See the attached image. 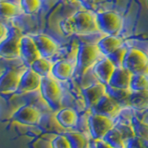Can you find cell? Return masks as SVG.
Here are the masks:
<instances>
[{
    "mask_svg": "<svg viewBox=\"0 0 148 148\" xmlns=\"http://www.w3.org/2000/svg\"><path fill=\"white\" fill-rule=\"evenodd\" d=\"M42 77L37 74L32 69H27L23 71L21 77L20 85H18L17 94H25V92H34L40 89Z\"/></svg>",
    "mask_w": 148,
    "mask_h": 148,
    "instance_id": "7c38bea8",
    "label": "cell"
},
{
    "mask_svg": "<svg viewBox=\"0 0 148 148\" xmlns=\"http://www.w3.org/2000/svg\"><path fill=\"white\" fill-rule=\"evenodd\" d=\"M108 94V87L102 82L95 83L87 86L82 90V95L84 99V104L87 108L92 109L101 100L104 95Z\"/></svg>",
    "mask_w": 148,
    "mask_h": 148,
    "instance_id": "30bf717a",
    "label": "cell"
},
{
    "mask_svg": "<svg viewBox=\"0 0 148 148\" xmlns=\"http://www.w3.org/2000/svg\"><path fill=\"white\" fill-rule=\"evenodd\" d=\"M22 72L16 69H7L0 75V92L11 94L18 91Z\"/></svg>",
    "mask_w": 148,
    "mask_h": 148,
    "instance_id": "4fadbf2b",
    "label": "cell"
},
{
    "mask_svg": "<svg viewBox=\"0 0 148 148\" xmlns=\"http://www.w3.org/2000/svg\"><path fill=\"white\" fill-rule=\"evenodd\" d=\"M103 140H105L111 146H113L114 148H126L127 142L125 141V139L123 138L121 132L119 130L114 127L112 130L106 134L105 137L103 138Z\"/></svg>",
    "mask_w": 148,
    "mask_h": 148,
    "instance_id": "7402d4cb",
    "label": "cell"
},
{
    "mask_svg": "<svg viewBox=\"0 0 148 148\" xmlns=\"http://www.w3.org/2000/svg\"><path fill=\"white\" fill-rule=\"evenodd\" d=\"M130 89L133 92L148 90V78L145 74H132Z\"/></svg>",
    "mask_w": 148,
    "mask_h": 148,
    "instance_id": "484cf974",
    "label": "cell"
},
{
    "mask_svg": "<svg viewBox=\"0 0 148 148\" xmlns=\"http://www.w3.org/2000/svg\"><path fill=\"white\" fill-rule=\"evenodd\" d=\"M34 38L37 49L42 58H50L58 50V45L54 39L45 34H35L32 36Z\"/></svg>",
    "mask_w": 148,
    "mask_h": 148,
    "instance_id": "5bb4252c",
    "label": "cell"
},
{
    "mask_svg": "<svg viewBox=\"0 0 148 148\" xmlns=\"http://www.w3.org/2000/svg\"><path fill=\"white\" fill-rule=\"evenodd\" d=\"M115 127L117 128L119 131L121 132L123 138L125 139V141L128 142L130 139H132L133 137L136 136L135 131L132 126V123H128V122H119L117 124H115Z\"/></svg>",
    "mask_w": 148,
    "mask_h": 148,
    "instance_id": "83f0119b",
    "label": "cell"
},
{
    "mask_svg": "<svg viewBox=\"0 0 148 148\" xmlns=\"http://www.w3.org/2000/svg\"><path fill=\"white\" fill-rule=\"evenodd\" d=\"M75 71V66L68 60H59L53 64L51 75L58 81H67Z\"/></svg>",
    "mask_w": 148,
    "mask_h": 148,
    "instance_id": "ac0fdd59",
    "label": "cell"
},
{
    "mask_svg": "<svg viewBox=\"0 0 148 148\" xmlns=\"http://www.w3.org/2000/svg\"><path fill=\"white\" fill-rule=\"evenodd\" d=\"M69 1H83V0H69Z\"/></svg>",
    "mask_w": 148,
    "mask_h": 148,
    "instance_id": "e575fe53",
    "label": "cell"
},
{
    "mask_svg": "<svg viewBox=\"0 0 148 148\" xmlns=\"http://www.w3.org/2000/svg\"><path fill=\"white\" fill-rule=\"evenodd\" d=\"M126 48L124 47H119L117 50H115L113 53H111L110 55L108 56V58L110 59V61L114 64V66L116 68H119L122 67L123 61L125 58V55L127 53Z\"/></svg>",
    "mask_w": 148,
    "mask_h": 148,
    "instance_id": "f546056e",
    "label": "cell"
},
{
    "mask_svg": "<svg viewBox=\"0 0 148 148\" xmlns=\"http://www.w3.org/2000/svg\"><path fill=\"white\" fill-rule=\"evenodd\" d=\"M115 69L116 67L114 66V64L106 57L101 58L96 62V64L92 68V72H94L95 76L98 79L100 82L108 85Z\"/></svg>",
    "mask_w": 148,
    "mask_h": 148,
    "instance_id": "9a60e30c",
    "label": "cell"
},
{
    "mask_svg": "<svg viewBox=\"0 0 148 148\" xmlns=\"http://www.w3.org/2000/svg\"><path fill=\"white\" fill-rule=\"evenodd\" d=\"M132 126L134 128V131H135L136 136L140 137L142 139H148V124L142 121L137 118H132Z\"/></svg>",
    "mask_w": 148,
    "mask_h": 148,
    "instance_id": "f1b7e54d",
    "label": "cell"
},
{
    "mask_svg": "<svg viewBox=\"0 0 148 148\" xmlns=\"http://www.w3.org/2000/svg\"><path fill=\"white\" fill-rule=\"evenodd\" d=\"M122 44H123L122 39L119 38L118 36L106 35L105 37H103V38L97 42L96 45L100 50L101 54L105 56V57H108V55L113 53L115 50L121 47Z\"/></svg>",
    "mask_w": 148,
    "mask_h": 148,
    "instance_id": "d6986e66",
    "label": "cell"
},
{
    "mask_svg": "<svg viewBox=\"0 0 148 148\" xmlns=\"http://www.w3.org/2000/svg\"><path fill=\"white\" fill-rule=\"evenodd\" d=\"M126 148H147V147L145 146L142 138L135 136L132 139H130L127 142Z\"/></svg>",
    "mask_w": 148,
    "mask_h": 148,
    "instance_id": "1f68e13d",
    "label": "cell"
},
{
    "mask_svg": "<svg viewBox=\"0 0 148 148\" xmlns=\"http://www.w3.org/2000/svg\"><path fill=\"white\" fill-rule=\"evenodd\" d=\"M129 106L138 111L148 109V90L132 91L131 96H130Z\"/></svg>",
    "mask_w": 148,
    "mask_h": 148,
    "instance_id": "ffe728a7",
    "label": "cell"
},
{
    "mask_svg": "<svg viewBox=\"0 0 148 148\" xmlns=\"http://www.w3.org/2000/svg\"><path fill=\"white\" fill-rule=\"evenodd\" d=\"M98 31L106 35L118 36L123 28V18L114 11H100L95 14Z\"/></svg>",
    "mask_w": 148,
    "mask_h": 148,
    "instance_id": "277c9868",
    "label": "cell"
},
{
    "mask_svg": "<svg viewBox=\"0 0 148 148\" xmlns=\"http://www.w3.org/2000/svg\"><path fill=\"white\" fill-rule=\"evenodd\" d=\"M132 77V73L130 72L128 69L123 67L116 68L108 85L118 89H130Z\"/></svg>",
    "mask_w": 148,
    "mask_h": 148,
    "instance_id": "2e32d148",
    "label": "cell"
},
{
    "mask_svg": "<svg viewBox=\"0 0 148 148\" xmlns=\"http://www.w3.org/2000/svg\"><path fill=\"white\" fill-rule=\"evenodd\" d=\"M106 87H108V94L117 100L120 105L122 106L125 104L126 106H129L130 96L132 92L131 89H118V88H113L108 85H106Z\"/></svg>",
    "mask_w": 148,
    "mask_h": 148,
    "instance_id": "d4e9b609",
    "label": "cell"
},
{
    "mask_svg": "<svg viewBox=\"0 0 148 148\" xmlns=\"http://www.w3.org/2000/svg\"><path fill=\"white\" fill-rule=\"evenodd\" d=\"M51 146L52 148H71V143L65 134L56 136L51 142Z\"/></svg>",
    "mask_w": 148,
    "mask_h": 148,
    "instance_id": "4dcf8cb0",
    "label": "cell"
},
{
    "mask_svg": "<svg viewBox=\"0 0 148 148\" xmlns=\"http://www.w3.org/2000/svg\"><path fill=\"white\" fill-rule=\"evenodd\" d=\"M40 57L34 38L29 35H22L21 39V58L24 64L31 67L32 64Z\"/></svg>",
    "mask_w": 148,
    "mask_h": 148,
    "instance_id": "8fae6325",
    "label": "cell"
},
{
    "mask_svg": "<svg viewBox=\"0 0 148 148\" xmlns=\"http://www.w3.org/2000/svg\"><path fill=\"white\" fill-rule=\"evenodd\" d=\"M122 67L132 74H145L148 71V57L137 48H130L125 55Z\"/></svg>",
    "mask_w": 148,
    "mask_h": 148,
    "instance_id": "8992f818",
    "label": "cell"
},
{
    "mask_svg": "<svg viewBox=\"0 0 148 148\" xmlns=\"http://www.w3.org/2000/svg\"><path fill=\"white\" fill-rule=\"evenodd\" d=\"M41 5V0H21L20 3L22 12L27 15H32V14L38 12Z\"/></svg>",
    "mask_w": 148,
    "mask_h": 148,
    "instance_id": "4316f807",
    "label": "cell"
},
{
    "mask_svg": "<svg viewBox=\"0 0 148 148\" xmlns=\"http://www.w3.org/2000/svg\"><path fill=\"white\" fill-rule=\"evenodd\" d=\"M115 127L114 119L104 115L92 113L88 118V130L92 139H103Z\"/></svg>",
    "mask_w": 148,
    "mask_h": 148,
    "instance_id": "52a82bcc",
    "label": "cell"
},
{
    "mask_svg": "<svg viewBox=\"0 0 148 148\" xmlns=\"http://www.w3.org/2000/svg\"><path fill=\"white\" fill-rule=\"evenodd\" d=\"M30 68L34 69L41 77H46L50 76L51 71H52L53 64L48 58L40 57L32 64Z\"/></svg>",
    "mask_w": 148,
    "mask_h": 148,
    "instance_id": "cb8c5ba5",
    "label": "cell"
},
{
    "mask_svg": "<svg viewBox=\"0 0 148 148\" xmlns=\"http://www.w3.org/2000/svg\"><path fill=\"white\" fill-rule=\"evenodd\" d=\"M21 32L17 27H11L8 34L0 42V57L7 59L21 58Z\"/></svg>",
    "mask_w": 148,
    "mask_h": 148,
    "instance_id": "5b68a950",
    "label": "cell"
},
{
    "mask_svg": "<svg viewBox=\"0 0 148 148\" xmlns=\"http://www.w3.org/2000/svg\"><path fill=\"white\" fill-rule=\"evenodd\" d=\"M40 91L42 97L53 110H58L61 106L62 89L54 77H42Z\"/></svg>",
    "mask_w": 148,
    "mask_h": 148,
    "instance_id": "3957f363",
    "label": "cell"
},
{
    "mask_svg": "<svg viewBox=\"0 0 148 148\" xmlns=\"http://www.w3.org/2000/svg\"><path fill=\"white\" fill-rule=\"evenodd\" d=\"M94 140V139H92ZM95 141V146L94 148H114L113 146H111L109 143H106L103 139H97Z\"/></svg>",
    "mask_w": 148,
    "mask_h": 148,
    "instance_id": "d6a6232c",
    "label": "cell"
},
{
    "mask_svg": "<svg viewBox=\"0 0 148 148\" xmlns=\"http://www.w3.org/2000/svg\"><path fill=\"white\" fill-rule=\"evenodd\" d=\"M102 56L103 55L96 45L81 44L78 49L75 65V71L78 75H84L101 59Z\"/></svg>",
    "mask_w": 148,
    "mask_h": 148,
    "instance_id": "7a4b0ae2",
    "label": "cell"
},
{
    "mask_svg": "<svg viewBox=\"0 0 148 148\" xmlns=\"http://www.w3.org/2000/svg\"><path fill=\"white\" fill-rule=\"evenodd\" d=\"M121 109H122V106L117 100L114 99L111 95L106 94L91 109V111L92 113L104 115L114 119L120 114Z\"/></svg>",
    "mask_w": 148,
    "mask_h": 148,
    "instance_id": "ba28073f",
    "label": "cell"
},
{
    "mask_svg": "<svg viewBox=\"0 0 148 148\" xmlns=\"http://www.w3.org/2000/svg\"><path fill=\"white\" fill-rule=\"evenodd\" d=\"M11 119L18 123L27 126H34L39 124L41 120L40 111L34 106L25 105L21 106L13 113Z\"/></svg>",
    "mask_w": 148,
    "mask_h": 148,
    "instance_id": "9c48e42d",
    "label": "cell"
},
{
    "mask_svg": "<svg viewBox=\"0 0 148 148\" xmlns=\"http://www.w3.org/2000/svg\"><path fill=\"white\" fill-rule=\"evenodd\" d=\"M8 32H9L8 28L6 25H4L3 23L0 22V42L6 38L7 35L8 34Z\"/></svg>",
    "mask_w": 148,
    "mask_h": 148,
    "instance_id": "836d02e7",
    "label": "cell"
},
{
    "mask_svg": "<svg viewBox=\"0 0 148 148\" xmlns=\"http://www.w3.org/2000/svg\"><path fill=\"white\" fill-rule=\"evenodd\" d=\"M21 13V6L6 0H0V18H11L18 17Z\"/></svg>",
    "mask_w": 148,
    "mask_h": 148,
    "instance_id": "44dd1931",
    "label": "cell"
},
{
    "mask_svg": "<svg viewBox=\"0 0 148 148\" xmlns=\"http://www.w3.org/2000/svg\"><path fill=\"white\" fill-rule=\"evenodd\" d=\"M59 26L65 35H83L99 32L96 25L95 15L88 10L75 12L60 21Z\"/></svg>",
    "mask_w": 148,
    "mask_h": 148,
    "instance_id": "6da1fadb",
    "label": "cell"
},
{
    "mask_svg": "<svg viewBox=\"0 0 148 148\" xmlns=\"http://www.w3.org/2000/svg\"><path fill=\"white\" fill-rule=\"evenodd\" d=\"M56 120L64 129H72L77 126L79 116L75 109L65 108L59 109L56 114Z\"/></svg>",
    "mask_w": 148,
    "mask_h": 148,
    "instance_id": "e0dca14e",
    "label": "cell"
},
{
    "mask_svg": "<svg viewBox=\"0 0 148 148\" xmlns=\"http://www.w3.org/2000/svg\"><path fill=\"white\" fill-rule=\"evenodd\" d=\"M71 143V148H91V143L81 132H68L65 133Z\"/></svg>",
    "mask_w": 148,
    "mask_h": 148,
    "instance_id": "603a6c76",
    "label": "cell"
}]
</instances>
